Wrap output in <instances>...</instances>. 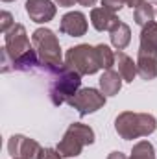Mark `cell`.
Segmentation results:
<instances>
[{"instance_id":"9","label":"cell","mask_w":157,"mask_h":159,"mask_svg":"<svg viewBox=\"0 0 157 159\" xmlns=\"http://www.w3.org/2000/svg\"><path fill=\"white\" fill-rule=\"evenodd\" d=\"M87 17L81 11H69L61 17L59 22V32L63 35H70V37H81L87 34Z\"/></svg>"},{"instance_id":"7","label":"cell","mask_w":157,"mask_h":159,"mask_svg":"<svg viewBox=\"0 0 157 159\" xmlns=\"http://www.w3.org/2000/svg\"><path fill=\"white\" fill-rule=\"evenodd\" d=\"M4 48L7 50L9 57L15 61L17 57H20L22 54H26L28 50H32L34 46H30V39L26 34V28L19 22H15V26L4 34Z\"/></svg>"},{"instance_id":"20","label":"cell","mask_w":157,"mask_h":159,"mask_svg":"<svg viewBox=\"0 0 157 159\" xmlns=\"http://www.w3.org/2000/svg\"><path fill=\"white\" fill-rule=\"evenodd\" d=\"M129 159H155L154 144H152L150 141H139V143L133 146Z\"/></svg>"},{"instance_id":"6","label":"cell","mask_w":157,"mask_h":159,"mask_svg":"<svg viewBox=\"0 0 157 159\" xmlns=\"http://www.w3.org/2000/svg\"><path fill=\"white\" fill-rule=\"evenodd\" d=\"M69 106L78 111L79 117H87L105 106V94L94 87H85L69 100Z\"/></svg>"},{"instance_id":"27","label":"cell","mask_w":157,"mask_h":159,"mask_svg":"<svg viewBox=\"0 0 157 159\" xmlns=\"http://www.w3.org/2000/svg\"><path fill=\"white\" fill-rule=\"evenodd\" d=\"M79 6H83V7H91V6H94L96 4V0H78Z\"/></svg>"},{"instance_id":"14","label":"cell","mask_w":157,"mask_h":159,"mask_svg":"<svg viewBox=\"0 0 157 159\" xmlns=\"http://www.w3.org/2000/svg\"><path fill=\"white\" fill-rule=\"evenodd\" d=\"M100 91L105 94V96H115L118 94V91L122 89V76L118 74L117 70H113V69H109V70H105L102 76H100Z\"/></svg>"},{"instance_id":"30","label":"cell","mask_w":157,"mask_h":159,"mask_svg":"<svg viewBox=\"0 0 157 159\" xmlns=\"http://www.w3.org/2000/svg\"><path fill=\"white\" fill-rule=\"evenodd\" d=\"M155 15H157V9H155Z\"/></svg>"},{"instance_id":"4","label":"cell","mask_w":157,"mask_h":159,"mask_svg":"<svg viewBox=\"0 0 157 159\" xmlns=\"http://www.w3.org/2000/svg\"><path fill=\"white\" fill-rule=\"evenodd\" d=\"M94 143V129L87 124L74 122L67 128L63 139L57 144V150L63 157H76L81 154L83 146Z\"/></svg>"},{"instance_id":"19","label":"cell","mask_w":157,"mask_h":159,"mask_svg":"<svg viewBox=\"0 0 157 159\" xmlns=\"http://www.w3.org/2000/svg\"><path fill=\"white\" fill-rule=\"evenodd\" d=\"M154 17H155V9L152 4L144 2L142 6H139L135 11H133V19L139 26H146L148 22H154Z\"/></svg>"},{"instance_id":"26","label":"cell","mask_w":157,"mask_h":159,"mask_svg":"<svg viewBox=\"0 0 157 159\" xmlns=\"http://www.w3.org/2000/svg\"><path fill=\"white\" fill-rule=\"evenodd\" d=\"M107 159H128V157H126V154H122V152H111V154L107 156Z\"/></svg>"},{"instance_id":"3","label":"cell","mask_w":157,"mask_h":159,"mask_svg":"<svg viewBox=\"0 0 157 159\" xmlns=\"http://www.w3.org/2000/svg\"><path fill=\"white\" fill-rule=\"evenodd\" d=\"M79 85H81V76H79L76 70L69 69L67 65H63L50 81V102L54 106H63V104H69V100L79 91Z\"/></svg>"},{"instance_id":"28","label":"cell","mask_w":157,"mask_h":159,"mask_svg":"<svg viewBox=\"0 0 157 159\" xmlns=\"http://www.w3.org/2000/svg\"><path fill=\"white\" fill-rule=\"evenodd\" d=\"M2 2H15V0H2Z\"/></svg>"},{"instance_id":"8","label":"cell","mask_w":157,"mask_h":159,"mask_svg":"<svg viewBox=\"0 0 157 159\" xmlns=\"http://www.w3.org/2000/svg\"><path fill=\"white\" fill-rule=\"evenodd\" d=\"M7 152L9 156L22 159H37L41 152V146L35 139L24 137V135H11L7 141Z\"/></svg>"},{"instance_id":"22","label":"cell","mask_w":157,"mask_h":159,"mask_svg":"<svg viewBox=\"0 0 157 159\" xmlns=\"http://www.w3.org/2000/svg\"><path fill=\"white\" fill-rule=\"evenodd\" d=\"M37 159H63L57 148H41Z\"/></svg>"},{"instance_id":"29","label":"cell","mask_w":157,"mask_h":159,"mask_svg":"<svg viewBox=\"0 0 157 159\" xmlns=\"http://www.w3.org/2000/svg\"><path fill=\"white\" fill-rule=\"evenodd\" d=\"M15 159H22V157H15Z\"/></svg>"},{"instance_id":"1","label":"cell","mask_w":157,"mask_h":159,"mask_svg":"<svg viewBox=\"0 0 157 159\" xmlns=\"http://www.w3.org/2000/svg\"><path fill=\"white\" fill-rule=\"evenodd\" d=\"M32 46L35 48L41 63H43V70L46 74L54 76L63 67L59 39L50 28H37L32 35Z\"/></svg>"},{"instance_id":"24","label":"cell","mask_w":157,"mask_h":159,"mask_svg":"<svg viewBox=\"0 0 157 159\" xmlns=\"http://www.w3.org/2000/svg\"><path fill=\"white\" fill-rule=\"evenodd\" d=\"M56 2V6H59V7H70V6H74L78 0H54Z\"/></svg>"},{"instance_id":"2","label":"cell","mask_w":157,"mask_h":159,"mask_svg":"<svg viewBox=\"0 0 157 159\" xmlns=\"http://www.w3.org/2000/svg\"><path fill=\"white\" fill-rule=\"evenodd\" d=\"M115 129L124 141H133L139 137H148L157 129V120L150 113L124 111L115 119Z\"/></svg>"},{"instance_id":"11","label":"cell","mask_w":157,"mask_h":159,"mask_svg":"<svg viewBox=\"0 0 157 159\" xmlns=\"http://www.w3.org/2000/svg\"><path fill=\"white\" fill-rule=\"evenodd\" d=\"M120 22L117 13L105 9V7H92L91 11V24L96 32H111Z\"/></svg>"},{"instance_id":"15","label":"cell","mask_w":157,"mask_h":159,"mask_svg":"<svg viewBox=\"0 0 157 159\" xmlns=\"http://www.w3.org/2000/svg\"><path fill=\"white\" fill-rule=\"evenodd\" d=\"M115 57H117V61H115V65L118 67V74L122 76L124 81H128V83H131L135 76H137V61H133L128 54H124L122 50H118L117 54H115Z\"/></svg>"},{"instance_id":"25","label":"cell","mask_w":157,"mask_h":159,"mask_svg":"<svg viewBox=\"0 0 157 159\" xmlns=\"http://www.w3.org/2000/svg\"><path fill=\"white\" fill-rule=\"evenodd\" d=\"M144 2H146V0H126V4H128L131 9H137V7H139V6H142Z\"/></svg>"},{"instance_id":"5","label":"cell","mask_w":157,"mask_h":159,"mask_svg":"<svg viewBox=\"0 0 157 159\" xmlns=\"http://www.w3.org/2000/svg\"><path fill=\"white\" fill-rule=\"evenodd\" d=\"M65 65L76 70L79 76H91L100 70V63L96 57V50L91 44H78L67 50Z\"/></svg>"},{"instance_id":"13","label":"cell","mask_w":157,"mask_h":159,"mask_svg":"<svg viewBox=\"0 0 157 159\" xmlns=\"http://www.w3.org/2000/svg\"><path fill=\"white\" fill-rule=\"evenodd\" d=\"M13 70L19 72H34V70H43V63H41L39 56L35 52V48L28 50L26 54H22L20 57H17L13 61Z\"/></svg>"},{"instance_id":"18","label":"cell","mask_w":157,"mask_h":159,"mask_svg":"<svg viewBox=\"0 0 157 159\" xmlns=\"http://www.w3.org/2000/svg\"><path fill=\"white\" fill-rule=\"evenodd\" d=\"M94 50H96V57H98L100 69L109 70V69L115 65V61H117V57H115L113 50H111L107 44H96V46H94Z\"/></svg>"},{"instance_id":"17","label":"cell","mask_w":157,"mask_h":159,"mask_svg":"<svg viewBox=\"0 0 157 159\" xmlns=\"http://www.w3.org/2000/svg\"><path fill=\"white\" fill-rule=\"evenodd\" d=\"M109 39H111V44L117 50H124L129 44V41H131V30H129V26L120 20L117 26L109 32Z\"/></svg>"},{"instance_id":"23","label":"cell","mask_w":157,"mask_h":159,"mask_svg":"<svg viewBox=\"0 0 157 159\" xmlns=\"http://www.w3.org/2000/svg\"><path fill=\"white\" fill-rule=\"evenodd\" d=\"M124 4H126V0H102V7H105V9L113 11V13H117L118 9H122Z\"/></svg>"},{"instance_id":"12","label":"cell","mask_w":157,"mask_h":159,"mask_svg":"<svg viewBox=\"0 0 157 159\" xmlns=\"http://www.w3.org/2000/svg\"><path fill=\"white\" fill-rule=\"evenodd\" d=\"M139 54L142 56H157V22H148L141 30Z\"/></svg>"},{"instance_id":"21","label":"cell","mask_w":157,"mask_h":159,"mask_svg":"<svg viewBox=\"0 0 157 159\" xmlns=\"http://www.w3.org/2000/svg\"><path fill=\"white\" fill-rule=\"evenodd\" d=\"M13 26H15L13 15H11L9 11H2V13H0V32L6 34V32H9Z\"/></svg>"},{"instance_id":"10","label":"cell","mask_w":157,"mask_h":159,"mask_svg":"<svg viewBox=\"0 0 157 159\" xmlns=\"http://www.w3.org/2000/svg\"><path fill=\"white\" fill-rule=\"evenodd\" d=\"M24 7H26L28 17L37 24L50 22L56 17V11H57L56 4L52 0H26Z\"/></svg>"},{"instance_id":"16","label":"cell","mask_w":157,"mask_h":159,"mask_svg":"<svg viewBox=\"0 0 157 159\" xmlns=\"http://www.w3.org/2000/svg\"><path fill=\"white\" fill-rule=\"evenodd\" d=\"M137 74L142 80L150 81L157 78V56H142L137 57Z\"/></svg>"}]
</instances>
